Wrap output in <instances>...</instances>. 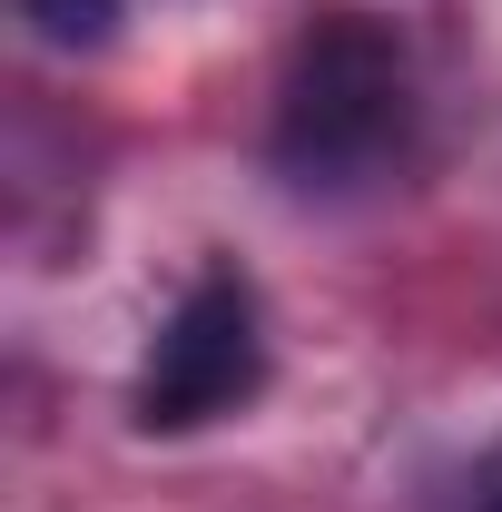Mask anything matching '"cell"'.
Returning <instances> with one entry per match:
<instances>
[{"instance_id":"obj_1","label":"cell","mask_w":502,"mask_h":512,"mask_svg":"<svg viewBox=\"0 0 502 512\" xmlns=\"http://www.w3.org/2000/svg\"><path fill=\"white\" fill-rule=\"evenodd\" d=\"M414 128H424L414 50L375 10H315L276 79V128H266L276 178L306 197H365L404 178Z\"/></svg>"},{"instance_id":"obj_2","label":"cell","mask_w":502,"mask_h":512,"mask_svg":"<svg viewBox=\"0 0 502 512\" xmlns=\"http://www.w3.org/2000/svg\"><path fill=\"white\" fill-rule=\"evenodd\" d=\"M266 384V316H256V286L207 256L188 276V296L168 306V325L148 335V365H138V434H197L217 414L256 404Z\"/></svg>"},{"instance_id":"obj_3","label":"cell","mask_w":502,"mask_h":512,"mask_svg":"<svg viewBox=\"0 0 502 512\" xmlns=\"http://www.w3.org/2000/svg\"><path fill=\"white\" fill-rule=\"evenodd\" d=\"M20 20L50 40V50H99L119 30V0H20Z\"/></svg>"},{"instance_id":"obj_4","label":"cell","mask_w":502,"mask_h":512,"mask_svg":"<svg viewBox=\"0 0 502 512\" xmlns=\"http://www.w3.org/2000/svg\"><path fill=\"white\" fill-rule=\"evenodd\" d=\"M473 512H502V444L483 453V493H473Z\"/></svg>"}]
</instances>
